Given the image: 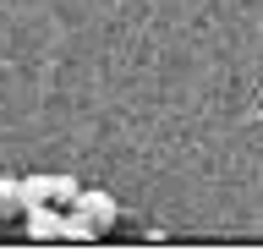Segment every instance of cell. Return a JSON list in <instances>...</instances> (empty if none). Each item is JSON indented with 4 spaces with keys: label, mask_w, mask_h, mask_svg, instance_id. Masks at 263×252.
<instances>
[{
    "label": "cell",
    "mask_w": 263,
    "mask_h": 252,
    "mask_svg": "<svg viewBox=\"0 0 263 252\" xmlns=\"http://www.w3.org/2000/svg\"><path fill=\"white\" fill-rule=\"evenodd\" d=\"M115 214H121V203L104 186H82L77 198L66 203V236L71 241H93V236H104L115 225Z\"/></svg>",
    "instance_id": "cell-1"
},
{
    "label": "cell",
    "mask_w": 263,
    "mask_h": 252,
    "mask_svg": "<svg viewBox=\"0 0 263 252\" xmlns=\"http://www.w3.org/2000/svg\"><path fill=\"white\" fill-rule=\"evenodd\" d=\"M22 219H28V236H33V241H55V236H66L61 203H33V208H22Z\"/></svg>",
    "instance_id": "cell-2"
},
{
    "label": "cell",
    "mask_w": 263,
    "mask_h": 252,
    "mask_svg": "<svg viewBox=\"0 0 263 252\" xmlns=\"http://www.w3.org/2000/svg\"><path fill=\"white\" fill-rule=\"evenodd\" d=\"M49 181H55V176H22V208L49 203Z\"/></svg>",
    "instance_id": "cell-3"
},
{
    "label": "cell",
    "mask_w": 263,
    "mask_h": 252,
    "mask_svg": "<svg viewBox=\"0 0 263 252\" xmlns=\"http://www.w3.org/2000/svg\"><path fill=\"white\" fill-rule=\"evenodd\" d=\"M0 214H22V181L0 176Z\"/></svg>",
    "instance_id": "cell-4"
},
{
    "label": "cell",
    "mask_w": 263,
    "mask_h": 252,
    "mask_svg": "<svg viewBox=\"0 0 263 252\" xmlns=\"http://www.w3.org/2000/svg\"><path fill=\"white\" fill-rule=\"evenodd\" d=\"M77 192H82V181H77V176H55V181H49V203H61V208L77 198Z\"/></svg>",
    "instance_id": "cell-5"
}]
</instances>
